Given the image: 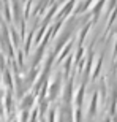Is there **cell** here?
<instances>
[{
  "instance_id": "obj_1",
  "label": "cell",
  "mask_w": 117,
  "mask_h": 122,
  "mask_svg": "<svg viewBox=\"0 0 117 122\" xmlns=\"http://www.w3.org/2000/svg\"><path fill=\"white\" fill-rule=\"evenodd\" d=\"M32 103H33V95H29L27 98L22 102V108H30Z\"/></svg>"
}]
</instances>
